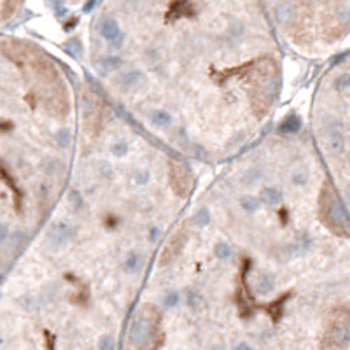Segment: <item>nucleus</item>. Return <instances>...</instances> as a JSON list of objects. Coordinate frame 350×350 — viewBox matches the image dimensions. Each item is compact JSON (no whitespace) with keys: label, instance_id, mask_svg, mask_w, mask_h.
Returning <instances> with one entry per match:
<instances>
[{"label":"nucleus","instance_id":"nucleus-26","mask_svg":"<svg viewBox=\"0 0 350 350\" xmlns=\"http://www.w3.org/2000/svg\"><path fill=\"white\" fill-rule=\"evenodd\" d=\"M228 35L231 37V39H240L242 35H244V25L238 23V21H235V23H231L230 27H228Z\"/></svg>","mask_w":350,"mask_h":350},{"label":"nucleus","instance_id":"nucleus-27","mask_svg":"<svg viewBox=\"0 0 350 350\" xmlns=\"http://www.w3.org/2000/svg\"><path fill=\"white\" fill-rule=\"evenodd\" d=\"M133 180H135V184H138V186H146V184H149V180H151L149 170H137L133 174Z\"/></svg>","mask_w":350,"mask_h":350},{"label":"nucleus","instance_id":"nucleus-12","mask_svg":"<svg viewBox=\"0 0 350 350\" xmlns=\"http://www.w3.org/2000/svg\"><path fill=\"white\" fill-rule=\"evenodd\" d=\"M308 180H310V170L307 167H303V165L296 167L293 170V174H291V182L296 187H305L308 184Z\"/></svg>","mask_w":350,"mask_h":350},{"label":"nucleus","instance_id":"nucleus-29","mask_svg":"<svg viewBox=\"0 0 350 350\" xmlns=\"http://www.w3.org/2000/svg\"><path fill=\"white\" fill-rule=\"evenodd\" d=\"M7 237H9V226H7L4 221H0V244L6 242Z\"/></svg>","mask_w":350,"mask_h":350},{"label":"nucleus","instance_id":"nucleus-35","mask_svg":"<svg viewBox=\"0 0 350 350\" xmlns=\"http://www.w3.org/2000/svg\"><path fill=\"white\" fill-rule=\"evenodd\" d=\"M212 350H223V347H214Z\"/></svg>","mask_w":350,"mask_h":350},{"label":"nucleus","instance_id":"nucleus-36","mask_svg":"<svg viewBox=\"0 0 350 350\" xmlns=\"http://www.w3.org/2000/svg\"><path fill=\"white\" fill-rule=\"evenodd\" d=\"M0 259H2V252H0Z\"/></svg>","mask_w":350,"mask_h":350},{"label":"nucleus","instance_id":"nucleus-24","mask_svg":"<svg viewBox=\"0 0 350 350\" xmlns=\"http://www.w3.org/2000/svg\"><path fill=\"white\" fill-rule=\"evenodd\" d=\"M165 308H175L177 305L180 303V294L177 293V291H170V293L165 294Z\"/></svg>","mask_w":350,"mask_h":350},{"label":"nucleus","instance_id":"nucleus-11","mask_svg":"<svg viewBox=\"0 0 350 350\" xmlns=\"http://www.w3.org/2000/svg\"><path fill=\"white\" fill-rule=\"evenodd\" d=\"M174 121V116L167 109H154L151 112V123L156 128H168Z\"/></svg>","mask_w":350,"mask_h":350},{"label":"nucleus","instance_id":"nucleus-25","mask_svg":"<svg viewBox=\"0 0 350 350\" xmlns=\"http://www.w3.org/2000/svg\"><path fill=\"white\" fill-rule=\"evenodd\" d=\"M259 179H261V170H259V168H250V170H247L244 174V177H242V180H244L245 184H249V186L256 184Z\"/></svg>","mask_w":350,"mask_h":350},{"label":"nucleus","instance_id":"nucleus-5","mask_svg":"<svg viewBox=\"0 0 350 350\" xmlns=\"http://www.w3.org/2000/svg\"><path fill=\"white\" fill-rule=\"evenodd\" d=\"M144 83H146V74L138 68L128 70V72L121 74L119 79H117V86L123 91H133L142 86Z\"/></svg>","mask_w":350,"mask_h":350},{"label":"nucleus","instance_id":"nucleus-17","mask_svg":"<svg viewBox=\"0 0 350 350\" xmlns=\"http://www.w3.org/2000/svg\"><path fill=\"white\" fill-rule=\"evenodd\" d=\"M67 200H68L70 208H72L74 212H81V210L84 208V205H86L83 193H81V191H77V189H70V191H68Z\"/></svg>","mask_w":350,"mask_h":350},{"label":"nucleus","instance_id":"nucleus-22","mask_svg":"<svg viewBox=\"0 0 350 350\" xmlns=\"http://www.w3.org/2000/svg\"><path fill=\"white\" fill-rule=\"evenodd\" d=\"M65 49L68 51L72 56H81L83 54V42H81L79 39H70L67 44H65Z\"/></svg>","mask_w":350,"mask_h":350},{"label":"nucleus","instance_id":"nucleus-15","mask_svg":"<svg viewBox=\"0 0 350 350\" xmlns=\"http://www.w3.org/2000/svg\"><path fill=\"white\" fill-rule=\"evenodd\" d=\"M193 223L196 228H207L210 223H212V214L207 207H200L194 212V217H193Z\"/></svg>","mask_w":350,"mask_h":350},{"label":"nucleus","instance_id":"nucleus-31","mask_svg":"<svg viewBox=\"0 0 350 350\" xmlns=\"http://www.w3.org/2000/svg\"><path fill=\"white\" fill-rule=\"evenodd\" d=\"M124 37H126V35H124V32H123V34L117 37L116 40H112V42H110L109 46L112 47V49H121V47H123V44H124Z\"/></svg>","mask_w":350,"mask_h":350},{"label":"nucleus","instance_id":"nucleus-21","mask_svg":"<svg viewBox=\"0 0 350 350\" xmlns=\"http://www.w3.org/2000/svg\"><path fill=\"white\" fill-rule=\"evenodd\" d=\"M97 172H98V177H100V179H104V180H112V177H114V167L105 160L98 161Z\"/></svg>","mask_w":350,"mask_h":350},{"label":"nucleus","instance_id":"nucleus-1","mask_svg":"<svg viewBox=\"0 0 350 350\" xmlns=\"http://www.w3.org/2000/svg\"><path fill=\"white\" fill-rule=\"evenodd\" d=\"M47 245L53 250H61L67 249L70 242L74 240V230L70 228L65 221H56V223L51 224L49 231H47Z\"/></svg>","mask_w":350,"mask_h":350},{"label":"nucleus","instance_id":"nucleus-28","mask_svg":"<svg viewBox=\"0 0 350 350\" xmlns=\"http://www.w3.org/2000/svg\"><path fill=\"white\" fill-rule=\"evenodd\" d=\"M98 348L100 350H114V338L110 334H104L98 340Z\"/></svg>","mask_w":350,"mask_h":350},{"label":"nucleus","instance_id":"nucleus-8","mask_svg":"<svg viewBox=\"0 0 350 350\" xmlns=\"http://www.w3.org/2000/svg\"><path fill=\"white\" fill-rule=\"evenodd\" d=\"M123 58L119 54H107V56H102L97 63V70L100 76H109V74L116 72L123 67Z\"/></svg>","mask_w":350,"mask_h":350},{"label":"nucleus","instance_id":"nucleus-14","mask_svg":"<svg viewBox=\"0 0 350 350\" xmlns=\"http://www.w3.org/2000/svg\"><path fill=\"white\" fill-rule=\"evenodd\" d=\"M238 205H240V208L244 210V212L247 214H254L257 212L261 207V200L259 196H252V194H242L240 198H238Z\"/></svg>","mask_w":350,"mask_h":350},{"label":"nucleus","instance_id":"nucleus-20","mask_svg":"<svg viewBox=\"0 0 350 350\" xmlns=\"http://www.w3.org/2000/svg\"><path fill=\"white\" fill-rule=\"evenodd\" d=\"M130 153V144L126 140H116V142L110 144V154L114 158H124Z\"/></svg>","mask_w":350,"mask_h":350},{"label":"nucleus","instance_id":"nucleus-7","mask_svg":"<svg viewBox=\"0 0 350 350\" xmlns=\"http://www.w3.org/2000/svg\"><path fill=\"white\" fill-rule=\"evenodd\" d=\"M121 34H123V30H121L119 21H117L116 18H110V16L102 18L100 23H98V35H100L105 42L110 44L112 40H116Z\"/></svg>","mask_w":350,"mask_h":350},{"label":"nucleus","instance_id":"nucleus-6","mask_svg":"<svg viewBox=\"0 0 350 350\" xmlns=\"http://www.w3.org/2000/svg\"><path fill=\"white\" fill-rule=\"evenodd\" d=\"M187 238L184 237L182 233H177L174 238H172L170 242H168L167 249L163 250V254H161V266H165V264H170L174 263V261L177 259V257L180 256V252H182V247L184 244H186Z\"/></svg>","mask_w":350,"mask_h":350},{"label":"nucleus","instance_id":"nucleus-33","mask_svg":"<svg viewBox=\"0 0 350 350\" xmlns=\"http://www.w3.org/2000/svg\"><path fill=\"white\" fill-rule=\"evenodd\" d=\"M233 350H254V348L250 347V345L247 343V341H240V343L235 345V348H233Z\"/></svg>","mask_w":350,"mask_h":350},{"label":"nucleus","instance_id":"nucleus-2","mask_svg":"<svg viewBox=\"0 0 350 350\" xmlns=\"http://www.w3.org/2000/svg\"><path fill=\"white\" fill-rule=\"evenodd\" d=\"M153 334H154V324L146 315H140L131 324L130 333H128V341L133 347H144L153 338Z\"/></svg>","mask_w":350,"mask_h":350},{"label":"nucleus","instance_id":"nucleus-18","mask_svg":"<svg viewBox=\"0 0 350 350\" xmlns=\"http://www.w3.org/2000/svg\"><path fill=\"white\" fill-rule=\"evenodd\" d=\"M214 257L219 261H228L233 257V249L226 242H219V244L214 245Z\"/></svg>","mask_w":350,"mask_h":350},{"label":"nucleus","instance_id":"nucleus-19","mask_svg":"<svg viewBox=\"0 0 350 350\" xmlns=\"http://www.w3.org/2000/svg\"><path fill=\"white\" fill-rule=\"evenodd\" d=\"M186 305L191 308V310H200L201 305H203V296L200 294V291L196 289H189L186 293Z\"/></svg>","mask_w":350,"mask_h":350},{"label":"nucleus","instance_id":"nucleus-13","mask_svg":"<svg viewBox=\"0 0 350 350\" xmlns=\"http://www.w3.org/2000/svg\"><path fill=\"white\" fill-rule=\"evenodd\" d=\"M140 266H142V256H140L138 252H135V250H131V252H128V256L124 257V263H123V268L126 273L133 275L137 273V271L140 270Z\"/></svg>","mask_w":350,"mask_h":350},{"label":"nucleus","instance_id":"nucleus-3","mask_svg":"<svg viewBox=\"0 0 350 350\" xmlns=\"http://www.w3.org/2000/svg\"><path fill=\"white\" fill-rule=\"evenodd\" d=\"M296 16H298V7L291 0H278L273 6V20L280 27L293 25L296 21Z\"/></svg>","mask_w":350,"mask_h":350},{"label":"nucleus","instance_id":"nucleus-10","mask_svg":"<svg viewBox=\"0 0 350 350\" xmlns=\"http://www.w3.org/2000/svg\"><path fill=\"white\" fill-rule=\"evenodd\" d=\"M303 126V121L298 114H289L286 116L278 124V133L280 135H296Z\"/></svg>","mask_w":350,"mask_h":350},{"label":"nucleus","instance_id":"nucleus-4","mask_svg":"<svg viewBox=\"0 0 350 350\" xmlns=\"http://www.w3.org/2000/svg\"><path fill=\"white\" fill-rule=\"evenodd\" d=\"M277 287V278H275L273 273H268V271H261L257 273L252 280V289L257 296L264 298L268 294H271Z\"/></svg>","mask_w":350,"mask_h":350},{"label":"nucleus","instance_id":"nucleus-16","mask_svg":"<svg viewBox=\"0 0 350 350\" xmlns=\"http://www.w3.org/2000/svg\"><path fill=\"white\" fill-rule=\"evenodd\" d=\"M54 144H56L58 149H68L70 144H72V131L68 128H61L54 133Z\"/></svg>","mask_w":350,"mask_h":350},{"label":"nucleus","instance_id":"nucleus-32","mask_svg":"<svg viewBox=\"0 0 350 350\" xmlns=\"http://www.w3.org/2000/svg\"><path fill=\"white\" fill-rule=\"evenodd\" d=\"M158 238H160V228H156V226L151 228V230H149V240L154 244V242H156Z\"/></svg>","mask_w":350,"mask_h":350},{"label":"nucleus","instance_id":"nucleus-34","mask_svg":"<svg viewBox=\"0 0 350 350\" xmlns=\"http://www.w3.org/2000/svg\"><path fill=\"white\" fill-rule=\"evenodd\" d=\"M240 140H244V133H237V137H233V140L230 142V146H237Z\"/></svg>","mask_w":350,"mask_h":350},{"label":"nucleus","instance_id":"nucleus-9","mask_svg":"<svg viewBox=\"0 0 350 350\" xmlns=\"http://www.w3.org/2000/svg\"><path fill=\"white\" fill-rule=\"evenodd\" d=\"M259 200L263 205H268V207H278L284 201V194L278 187L275 186H266L259 191Z\"/></svg>","mask_w":350,"mask_h":350},{"label":"nucleus","instance_id":"nucleus-30","mask_svg":"<svg viewBox=\"0 0 350 350\" xmlns=\"http://www.w3.org/2000/svg\"><path fill=\"white\" fill-rule=\"evenodd\" d=\"M97 2L98 0H84V6H83V13L84 14H90L91 11L97 7Z\"/></svg>","mask_w":350,"mask_h":350},{"label":"nucleus","instance_id":"nucleus-23","mask_svg":"<svg viewBox=\"0 0 350 350\" xmlns=\"http://www.w3.org/2000/svg\"><path fill=\"white\" fill-rule=\"evenodd\" d=\"M47 4H49V7L54 11V14H56L58 18H63L65 14L68 13V9L65 7L63 0H47Z\"/></svg>","mask_w":350,"mask_h":350}]
</instances>
